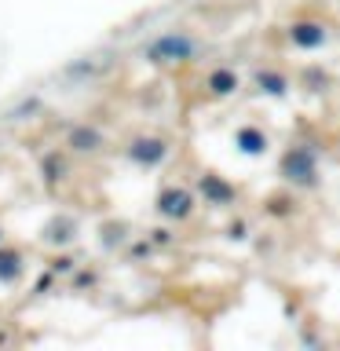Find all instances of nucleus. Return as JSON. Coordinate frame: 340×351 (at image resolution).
I'll return each instance as SVG.
<instances>
[{"label": "nucleus", "instance_id": "obj_1", "mask_svg": "<svg viewBox=\"0 0 340 351\" xmlns=\"http://www.w3.org/2000/svg\"><path fill=\"white\" fill-rule=\"evenodd\" d=\"M278 180L300 194H315L322 186V158H318L311 143H300V139L285 143L278 154Z\"/></svg>", "mask_w": 340, "mask_h": 351}, {"label": "nucleus", "instance_id": "obj_2", "mask_svg": "<svg viewBox=\"0 0 340 351\" xmlns=\"http://www.w3.org/2000/svg\"><path fill=\"white\" fill-rule=\"evenodd\" d=\"M329 40H333V29H329V22L318 11H300L296 19L285 22V44L293 51L311 55V51H322Z\"/></svg>", "mask_w": 340, "mask_h": 351}, {"label": "nucleus", "instance_id": "obj_3", "mask_svg": "<svg viewBox=\"0 0 340 351\" xmlns=\"http://www.w3.org/2000/svg\"><path fill=\"white\" fill-rule=\"evenodd\" d=\"M197 51H202V44H197L191 33H165V37H158L147 48V59L150 62H165V66H175V62H194Z\"/></svg>", "mask_w": 340, "mask_h": 351}, {"label": "nucleus", "instance_id": "obj_4", "mask_svg": "<svg viewBox=\"0 0 340 351\" xmlns=\"http://www.w3.org/2000/svg\"><path fill=\"white\" fill-rule=\"evenodd\" d=\"M194 191H197V202H205L208 208H230V205H238V183H230L223 172H216V169H205L202 176H197V183H194Z\"/></svg>", "mask_w": 340, "mask_h": 351}, {"label": "nucleus", "instance_id": "obj_5", "mask_svg": "<svg viewBox=\"0 0 340 351\" xmlns=\"http://www.w3.org/2000/svg\"><path fill=\"white\" fill-rule=\"evenodd\" d=\"M230 143H234V150L241 154V158H267L271 147H274L271 132L263 128V125H256V121H245V125H238L234 136H230Z\"/></svg>", "mask_w": 340, "mask_h": 351}, {"label": "nucleus", "instance_id": "obj_6", "mask_svg": "<svg viewBox=\"0 0 340 351\" xmlns=\"http://www.w3.org/2000/svg\"><path fill=\"white\" fill-rule=\"evenodd\" d=\"M300 191H293V186H274V191L263 194V202H260V213L267 216V219H278V223H289V219L300 216V197H296Z\"/></svg>", "mask_w": 340, "mask_h": 351}, {"label": "nucleus", "instance_id": "obj_7", "mask_svg": "<svg viewBox=\"0 0 340 351\" xmlns=\"http://www.w3.org/2000/svg\"><path fill=\"white\" fill-rule=\"evenodd\" d=\"M197 208V191H191V186H165V191L158 194V213L165 219H191Z\"/></svg>", "mask_w": 340, "mask_h": 351}, {"label": "nucleus", "instance_id": "obj_8", "mask_svg": "<svg viewBox=\"0 0 340 351\" xmlns=\"http://www.w3.org/2000/svg\"><path fill=\"white\" fill-rule=\"evenodd\" d=\"M252 92H260L263 99H289L293 95V77L278 70V66H260L252 73Z\"/></svg>", "mask_w": 340, "mask_h": 351}, {"label": "nucleus", "instance_id": "obj_9", "mask_svg": "<svg viewBox=\"0 0 340 351\" xmlns=\"http://www.w3.org/2000/svg\"><path fill=\"white\" fill-rule=\"evenodd\" d=\"M205 92H208V99H234L241 92V73L234 66H216L205 77Z\"/></svg>", "mask_w": 340, "mask_h": 351}, {"label": "nucleus", "instance_id": "obj_10", "mask_svg": "<svg viewBox=\"0 0 340 351\" xmlns=\"http://www.w3.org/2000/svg\"><path fill=\"white\" fill-rule=\"evenodd\" d=\"M128 158H136L139 165H161L169 158V143L165 139H136V147H128Z\"/></svg>", "mask_w": 340, "mask_h": 351}, {"label": "nucleus", "instance_id": "obj_11", "mask_svg": "<svg viewBox=\"0 0 340 351\" xmlns=\"http://www.w3.org/2000/svg\"><path fill=\"white\" fill-rule=\"evenodd\" d=\"M311 88V92H329L333 88V77H329L322 66H307L304 70V92Z\"/></svg>", "mask_w": 340, "mask_h": 351}, {"label": "nucleus", "instance_id": "obj_12", "mask_svg": "<svg viewBox=\"0 0 340 351\" xmlns=\"http://www.w3.org/2000/svg\"><path fill=\"white\" fill-rule=\"evenodd\" d=\"M227 238H234V241H241V238H249V219H245V216H238L234 223L227 227Z\"/></svg>", "mask_w": 340, "mask_h": 351}]
</instances>
